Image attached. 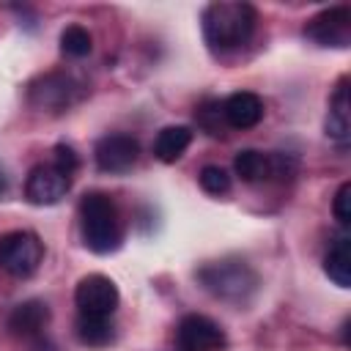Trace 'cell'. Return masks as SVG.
<instances>
[{"instance_id":"cell-8","label":"cell","mask_w":351,"mask_h":351,"mask_svg":"<svg viewBox=\"0 0 351 351\" xmlns=\"http://www.w3.org/2000/svg\"><path fill=\"white\" fill-rule=\"evenodd\" d=\"M225 348H228V335L214 318L203 313H189L178 321L176 351H225Z\"/></svg>"},{"instance_id":"cell-14","label":"cell","mask_w":351,"mask_h":351,"mask_svg":"<svg viewBox=\"0 0 351 351\" xmlns=\"http://www.w3.org/2000/svg\"><path fill=\"white\" fill-rule=\"evenodd\" d=\"M348 80L343 77L329 99V112H326V134L337 145H346L351 137V115H348Z\"/></svg>"},{"instance_id":"cell-9","label":"cell","mask_w":351,"mask_h":351,"mask_svg":"<svg viewBox=\"0 0 351 351\" xmlns=\"http://www.w3.org/2000/svg\"><path fill=\"white\" fill-rule=\"evenodd\" d=\"M118 302H121L118 285L104 274H85L74 288V304L80 315L112 318V313L118 310Z\"/></svg>"},{"instance_id":"cell-2","label":"cell","mask_w":351,"mask_h":351,"mask_svg":"<svg viewBox=\"0 0 351 351\" xmlns=\"http://www.w3.org/2000/svg\"><path fill=\"white\" fill-rule=\"evenodd\" d=\"M82 244L96 255H110L123 244V219L107 192H85L80 200Z\"/></svg>"},{"instance_id":"cell-6","label":"cell","mask_w":351,"mask_h":351,"mask_svg":"<svg viewBox=\"0 0 351 351\" xmlns=\"http://www.w3.org/2000/svg\"><path fill=\"white\" fill-rule=\"evenodd\" d=\"M44 261V241L33 230H11L0 236V269L11 277H30Z\"/></svg>"},{"instance_id":"cell-16","label":"cell","mask_w":351,"mask_h":351,"mask_svg":"<svg viewBox=\"0 0 351 351\" xmlns=\"http://www.w3.org/2000/svg\"><path fill=\"white\" fill-rule=\"evenodd\" d=\"M348 236L340 233L335 236V241L329 244L326 255H324V271L326 277L337 285V288H348L351 285V255H348Z\"/></svg>"},{"instance_id":"cell-5","label":"cell","mask_w":351,"mask_h":351,"mask_svg":"<svg viewBox=\"0 0 351 351\" xmlns=\"http://www.w3.org/2000/svg\"><path fill=\"white\" fill-rule=\"evenodd\" d=\"M233 170L247 184H263V181H288L296 176L299 162L291 154H263L255 148H244L233 159Z\"/></svg>"},{"instance_id":"cell-17","label":"cell","mask_w":351,"mask_h":351,"mask_svg":"<svg viewBox=\"0 0 351 351\" xmlns=\"http://www.w3.org/2000/svg\"><path fill=\"white\" fill-rule=\"evenodd\" d=\"M77 337L80 343L90 346V348H104L115 340V324L112 318H101V315H80L77 313Z\"/></svg>"},{"instance_id":"cell-18","label":"cell","mask_w":351,"mask_h":351,"mask_svg":"<svg viewBox=\"0 0 351 351\" xmlns=\"http://www.w3.org/2000/svg\"><path fill=\"white\" fill-rule=\"evenodd\" d=\"M195 121L211 137H222L225 129H228L225 126V118H222V101L219 99H203L197 104V110H195Z\"/></svg>"},{"instance_id":"cell-19","label":"cell","mask_w":351,"mask_h":351,"mask_svg":"<svg viewBox=\"0 0 351 351\" xmlns=\"http://www.w3.org/2000/svg\"><path fill=\"white\" fill-rule=\"evenodd\" d=\"M93 49V36L82 25H69L60 33V52L66 58H85Z\"/></svg>"},{"instance_id":"cell-21","label":"cell","mask_w":351,"mask_h":351,"mask_svg":"<svg viewBox=\"0 0 351 351\" xmlns=\"http://www.w3.org/2000/svg\"><path fill=\"white\" fill-rule=\"evenodd\" d=\"M348 203H351V184L346 181V184H340V189L335 192V200H332V214H335V219H337L343 228L351 222V208H348Z\"/></svg>"},{"instance_id":"cell-15","label":"cell","mask_w":351,"mask_h":351,"mask_svg":"<svg viewBox=\"0 0 351 351\" xmlns=\"http://www.w3.org/2000/svg\"><path fill=\"white\" fill-rule=\"evenodd\" d=\"M189 143H192V129L189 126H181V123L178 126H165V129H159L151 151H154V156L159 162L173 165V162H178L184 156Z\"/></svg>"},{"instance_id":"cell-10","label":"cell","mask_w":351,"mask_h":351,"mask_svg":"<svg viewBox=\"0 0 351 351\" xmlns=\"http://www.w3.org/2000/svg\"><path fill=\"white\" fill-rule=\"evenodd\" d=\"M93 159H96V167L101 173L123 176V173H129L137 165V159H140V143H137V137H132L126 132L104 134L93 145Z\"/></svg>"},{"instance_id":"cell-13","label":"cell","mask_w":351,"mask_h":351,"mask_svg":"<svg viewBox=\"0 0 351 351\" xmlns=\"http://www.w3.org/2000/svg\"><path fill=\"white\" fill-rule=\"evenodd\" d=\"M263 112V99L252 90H236L228 99H222V118L228 129H252L261 123Z\"/></svg>"},{"instance_id":"cell-11","label":"cell","mask_w":351,"mask_h":351,"mask_svg":"<svg viewBox=\"0 0 351 351\" xmlns=\"http://www.w3.org/2000/svg\"><path fill=\"white\" fill-rule=\"evenodd\" d=\"M74 176H69L66 170H60L52 159L44 165H36L27 178H25V197L33 206H55L58 200L66 197V192L71 189Z\"/></svg>"},{"instance_id":"cell-23","label":"cell","mask_w":351,"mask_h":351,"mask_svg":"<svg viewBox=\"0 0 351 351\" xmlns=\"http://www.w3.org/2000/svg\"><path fill=\"white\" fill-rule=\"evenodd\" d=\"M5 189H8V176H5L3 167H0V195H5Z\"/></svg>"},{"instance_id":"cell-20","label":"cell","mask_w":351,"mask_h":351,"mask_svg":"<svg viewBox=\"0 0 351 351\" xmlns=\"http://www.w3.org/2000/svg\"><path fill=\"white\" fill-rule=\"evenodd\" d=\"M197 181H200L203 192H208V195H217V197H219V195H228V192H230V176H228V170L219 167V165H206V167H200Z\"/></svg>"},{"instance_id":"cell-4","label":"cell","mask_w":351,"mask_h":351,"mask_svg":"<svg viewBox=\"0 0 351 351\" xmlns=\"http://www.w3.org/2000/svg\"><path fill=\"white\" fill-rule=\"evenodd\" d=\"M88 85L69 71H47L27 85V104L41 112H66L80 104Z\"/></svg>"},{"instance_id":"cell-22","label":"cell","mask_w":351,"mask_h":351,"mask_svg":"<svg viewBox=\"0 0 351 351\" xmlns=\"http://www.w3.org/2000/svg\"><path fill=\"white\" fill-rule=\"evenodd\" d=\"M52 162H55L60 170H66L69 176H74V173L80 170V156H77V151H74L71 145H66V143H58V145L52 148Z\"/></svg>"},{"instance_id":"cell-12","label":"cell","mask_w":351,"mask_h":351,"mask_svg":"<svg viewBox=\"0 0 351 351\" xmlns=\"http://www.w3.org/2000/svg\"><path fill=\"white\" fill-rule=\"evenodd\" d=\"M47 324H49V307L41 299H25V302H19L8 313V318H5V329L14 337L25 340V343L41 337L47 332Z\"/></svg>"},{"instance_id":"cell-7","label":"cell","mask_w":351,"mask_h":351,"mask_svg":"<svg viewBox=\"0 0 351 351\" xmlns=\"http://www.w3.org/2000/svg\"><path fill=\"white\" fill-rule=\"evenodd\" d=\"M304 38L315 47H332L346 49L351 44V8L348 5H332L318 11L304 22Z\"/></svg>"},{"instance_id":"cell-3","label":"cell","mask_w":351,"mask_h":351,"mask_svg":"<svg viewBox=\"0 0 351 351\" xmlns=\"http://www.w3.org/2000/svg\"><path fill=\"white\" fill-rule=\"evenodd\" d=\"M197 282L203 291H208L214 299L225 304H247L261 288L258 271L244 261V258H219L208 261L197 269Z\"/></svg>"},{"instance_id":"cell-1","label":"cell","mask_w":351,"mask_h":351,"mask_svg":"<svg viewBox=\"0 0 351 351\" xmlns=\"http://www.w3.org/2000/svg\"><path fill=\"white\" fill-rule=\"evenodd\" d=\"M200 27L211 49L228 52V49L244 47L252 38L258 27V11L255 5L241 3V0H219L203 8Z\"/></svg>"}]
</instances>
